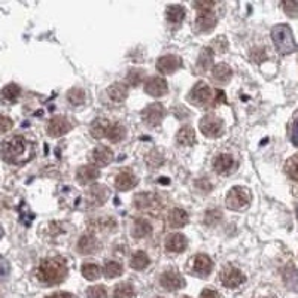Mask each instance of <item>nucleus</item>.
<instances>
[{
  "instance_id": "nucleus-1",
  "label": "nucleus",
  "mask_w": 298,
  "mask_h": 298,
  "mask_svg": "<svg viewBox=\"0 0 298 298\" xmlns=\"http://www.w3.org/2000/svg\"><path fill=\"white\" fill-rule=\"evenodd\" d=\"M0 155L6 163L22 164L33 157V148L22 136H14L0 145Z\"/></svg>"
},
{
  "instance_id": "nucleus-2",
  "label": "nucleus",
  "mask_w": 298,
  "mask_h": 298,
  "mask_svg": "<svg viewBox=\"0 0 298 298\" xmlns=\"http://www.w3.org/2000/svg\"><path fill=\"white\" fill-rule=\"evenodd\" d=\"M69 270L63 258H46L37 267V279L46 285H57L66 279Z\"/></svg>"
},
{
  "instance_id": "nucleus-3",
  "label": "nucleus",
  "mask_w": 298,
  "mask_h": 298,
  "mask_svg": "<svg viewBox=\"0 0 298 298\" xmlns=\"http://www.w3.org/2000/svg\"><path fill=\"white\" fill-rule=\"evenodd\" d=\"M273 42L282 54H289L295 49L292 32L288 26H278L273 29Z\"/></svg>"
},
{
  "instance_id": "nucleus-4",
  "label": "nucleus",
  "mask_w": 298,
  "mask_h": 298,
  "mask_svg": "<svg viewBox=\"0 0 298 298\" xmlns=\"http://www.w3.org/2000/svg\"><path fill=\"white\" fill-rule=\"evenodd\" d=\"M251 200H252V195H251V191L247 188L234 186L227 194L225 205L231 210H240V209H244L246 206H249Z\"/></svg>"
},
{
  "instance_id": "nucleus-5",
  "label": "nucleus",
  "mask_w": 298,
  "mask_h": 298,
  "mask_svg": "<svg viewBox=\"0 0 298 298\" xmlns=\"http://www.w3.org/2000/svg\"><path fill=\"white\" fill-rule=\"evenodd\" d=\"M200 131L206 137L216 139L224 133V121L216 115H206L200 121Z\"/></svg>"
},
{
  "instance_id": "nucleus-6",
  "label": "nucleus",
  "mask_w": 298,
  "mask_h": 298,
  "mask_svg": "<svg viewBox=\"0 0 298 298\" xmlns=\"http://www.w3.org/2000/svg\"><path fill=\"white\" fill-rule=\"evenodd\" d=\"M212 90L210 87L205 84V82H197L191 91L188 94V100L192 103V105H197V106H203V105H207L212 98Z\"/></svg>"
},
{
  "instance_id": "nucleus-7",
  "label": "nucleus",
  "mask_w": 298,
  "mask_h": 298,
  "mask_svg": "<svg viewBox=\"0 0 298 298\" xmlns=\"http://www.w3.org/2000/svg\"><path fill=\"white\" fill-rule=\"evenodd\" d=\"M85 198H87V203H88L90 207L103 206L108 202V198H109V189L105 185L94 184V185H91V188L87 191Z\"/></svg>"
},
{
  "instance_id": "nucleus-8",
  "label": "nucleus",
  "mask_w": 298,
  "mask_h": 298,
  "mask_svg": "<svg viewBox=\"0 0 298 298\" xmlns=\"http://www.w3.org/2000/svg\"><path fill=\"white\" fill-rule=\"evenodd\" d=\"M219 279L222 282L224 286H227V288H237V286H240L243 282L246 280V278H244V275H243L239 268L230 265V267H225L222 271H221Z\"/></svg>"
},
{
  "instance_id": "nucleus-9",
  "label": "nucleus",
  "mask_w": 298,
  "mask_h": 298,
  "mask_svg": "<svg viewBox=\"0 0 298 298\" xmlns=\"http://www.w3.org/2000/svg\"><path fill=\"white\" fill-rule=\"evenodd\" d=\"M164 118V108L160 103H152L142 111V119L151 127L158 126Z\"/></svg>"
},
{
  "instance_id": "nucleus-10",
  "label": "nucleus",
  "mask_w": 298,
  "mask_h": 298,
  "mask_svg": "<svg viewBox=\"0 0 298 298\" xmlns=\"http://www.w3.org/2000/svg\"><path fill=\"white\" fill-rule=\"evenodd\" d=\"M160 285L166 289V291H179L185 286V279L173 270H168L166 273H163V276L160 278Z\"/></svg>"
},
{
  "instance_id": "nucleus-11",
  "label": "nucleus",
  "mask_w": 298,
  "mask_h": 298,
  "mask_svg": "<svg viewBox=\"0 0 298 298\" xmlns=\"http://www.w3.org/2000/svg\"><path fill=\"white\" fill-rule=\"evenodd\" d=\"M181 66H182L181 57L173 56V54H167V56L160 57L158 61H157V70L163 74L173 73V72H176Z\"/></svg>"
},
{
  "instance_id": "nucleus-12",
  "label": "nucleus",
  "mask_w": 298,
  "mask_h": 298,
  "mask_svg": "<svg viewBox=\"0 0 298 298\" xmlns=\"http://www.w3.org/2000/svg\"><path fill=\"white\" fill-rule=\"evenodd\" d=\"M167 81L161 76H154L145 82V93L152 97H163L164 94H167Z\"/></svg>"
},
{
  "instance_id": "nucleus-13",
  "label": "nucleus",
  "mask_w": 298,
  "mask_h": 298,
  "mask_svg": "<svg viewBox=\"0 0 298 298\" xmlns=\"http://www.w3.org/2000/svg\"><path fill=\"white\" fill-rule=\"evenodd\" d=\"M72 130V124L64 116H54L48 122V134L51 137H61Z\"/></svg>"
},
{
  "instance_id": "nucleus-14",
  "label": "nucleus",
  "mask_w": 298,
  "mask_h": 298,
  "mask_svg": "<svg viewBox=\"0 0 298 298\" xmlns=\"http://www.w3.org/2000/svg\"><path fill=\"white\" fill-rule=\"evenodd\" d=\"M90 160L93 161V166H95L97 168L105 167V166L111 164V161L113 160V152L108 146H97L95 149H93Z\"/></svg>"
},
{
  "instance_id": "nucleus-15",
  "label": "nucleus",
  "mask_w": 298,
  "mask_h": 298,
  "mask_svg": "<svg viewBox=\"0 0 298 298\" xmlns=\"http://www.w3.org/2000/svg\"><path fill=\"white\" fill-rule=\"evenodd\" d=\"M100 176V170L93 166V164H87V166H81L76 171V181L81 185H87L91 184Z\"/></svg>"
},
{
  "instance_id": "nucleus-16",
  "label": "nucleus",
  "mask_w": 298,
  "mask_h": 298,
  "mask_svg": "<svg viewBox=\"0 0 298 298\" xmlns=\"http://www.w3.org/2000/svg\"><path fill=\"white\" fill-rule=\"evenodd\" d=\"M216 15L212 11H198V15L195 18L197 29L200 32H209L212 29H215L216 26Z\"/></svg>"
},
{
  "instance_id": "nucleus-17",
  "label": "nucleus",
  "mask_w": 298,
  "mask_h": 298,
  "mask_svg": "<svg viewBox=\"0 0 298 298\" xmlns=\"http://www.w3.org/2000/svg\"><path fill=\"white\" fill-rule=\"evenodd\" d=\"M212 268H213V262L212 260L205 255V254H198L195 258H194V271L198 275V276H202V278H206L210 271H212Z\"/></svg>"
},
{
  "instance_id": "nucleus-18",
  "label": "nucleus",
  "mask_w": 298,
  "mask_h": 298,
  "mask_svg": "<svg viewBox=\"0 0 298 298\" xmlns=\"http://www.w3.org/2000/svg\"><path fill=\"white\" fill-rule=\"evenodd\" d=\"M134 206L139 210H149V209H154L155 206H158V198L155 194L142 192V194H137L134 197Z\"/></svg>"
},
{
  "instance_id": "nucleus-19",
  "label": "nucleus",
  "mask_w": 298,
  "mask_h": 298,
  "mask_svg": "<svg viewBox=\"0 0 298 298\" xmlns=\"http://www.w3.org/2000/svg\"><path fill=\"white\" fill-rule=\"evenodd\" d=\"M137 185V178L131 171H121L115 178V186L119 191H127Z\"/></svg>"
},
{
  "instance_id": "nucleus-20",
  "label": "nucleus",
  "mask_w": 298,
  "mask_h": 298,
  "mask_svg": "<svg viewBox=\"0 0 298 298\" xmlns=\"http://www.w3.org/2000/svg\"><path fill=\"white\" fill-rule=\"evenodd\" d=\"M108 95L112 102H116V103H121L127 98L129 95V88L126 84H121V82H115L112 84L111 87L108 88Z\"/></svg>"
},
{
  "instance_id": "nucleus-21",
  "label": "nucleus",
  "mask_w": 298,
  "mask_h": 298,
  "mask_svg": "<svg viewBox=\"0 0 298 298\" xmlns=\"http://www.w3.org/2000/svg\"><path fill=\"white\" fill-rule=\"evenodd\" d=\"M186 246V239L184 234L176 233V234H170L166 240V249L168 252H182Z\"/></svg>"
},
{
  "instance_id": "nucleus-22",
  "label": "nucleus",
  "mask_w": 298,
  "mask_h": 298,
  "mask_svg": "<svg viewBox=\"0 0 298 298\" xmlns=\"http://www.w3.org/2000/svg\"><path fill=\"white\" fill-rule=\"evenodd\" d=\"M234 166V160L230 154H221L215 158L213 161V168L216 173L222 175V173H228Z\"/></svg>"
},
{
  "instance_id": "nucleus-23",
  "label": "nucleus",
  "mask_w": 298,
  "mask_h": 298,
  "mask_svg": "<svg viewBox=\"0 0 298 298\" xmlns=\"http://www.w3.org/2000/svg\"><path fill=\"white\" fill-rule=\"evenodd\" d=\"M195 139H197L195 137V131L189 126H184L176 134V140L182 146H192L195 143Z\"/></svg>"
},
{
  "instance_id": "nucleus-24",
  "label": "nucleus",
  "mask_w": 298,
  "mask_h": 298,
  "mask_svg": "<svg viewBox=\"0 0 298 298\" xmlns=\"http://www.w3.org/2000/svg\"><path fill=\"white\" fill-rule=\"evenodd\" d=\"M186 222H188V213L184 209L176 207V209L170 210V213H168V224L173 228H182V227H185Z\"/></svg>"
},
{
  "instance_id": "nucleus-25",
  "label": "nucleus",
  "mask_w": 298,
  "mask_h": 298,
  "mask_svg": "<svg viewBox=\"0 0 298 298\" xmlns=\"http://www.w3.org/2000/svg\"><path fill=\"white\" fill-rule=\"evenodd\" d=\"M152 231V227L146 219H137L134 225H133V230H131V234L134 239H143L151 234Z\"/></svg>"
},
{
  "instance_id": "nucleus-26",
  "label": "nucleus",
  "mask_w": 298,
  "mask_h": 298,
  "mask_svg": "<svg viewBox=\"0 0 298 298\" xmlns=\"http://www.w3.org/2000/svg\"><path fill=\"white\" fill-rule=\"evenodd\" d=\"M97 246V242H95V237L91 236V234H85L79 239L78 242V252L82 254V255H87V254H91L94 252Z\"/></svg>"
},
{
  "instance_id": "nucleus-27",
  "label": "nucleus",
  "mask_w": 298,
  "mask_h": 298,
  "mask_svg": "<svg viewBox=\"0 0 298 298\" xmlns=\"http://www.w3.org/2000/svg\"><path fill=\"white\" fill-rule=\"evenodd\" d=\"M109 126H111V122L108 121V119H105V118H98V119H95L93 122V126H91V136H93L94 139H102V137H106V133H108V129H109Z\"/></svg>"
},
{
  "instance_id": "nucleus-28",
  "label": "nucleus",
  "mask_w": 298,
  "mask_h": 298,
  "mask_svg": "<svg viewBox=\"0 0 298 298\" xmlns=\"http://www.w3.org/2000/svg\"><path fill=\"white\" fill-rule=\"evenodd\" d=\"M212 74H213V78H215L216 81H219V82H228V81L231 79V76H233V70H231V67H230L228 64L219 63V64H216V66L213 67Z\"/></svg>"
},
{
  "instance_id": "nucleus-29",
  "label": "nucleus",
  "mask_w": 298,
  "mask_h": 298,
  "mask_svg": "<svg viewBox=\"0 0 298 298\" xmlns=\"http://www.w3.org/2000/svg\"><path fill=\"white\" fill-rule=\"evenodd\" d=\"M212 60H213V51H212V48H205L202 51L200 57H198V63H197V67H198L200 73H206L210 69Z\"/></svg>"
},
{
  "instance_id": "nucleus-30",
  "label": "nucleus",
  "mask_w": 298,
  "mask_h": 298,
  "mask_svg": "<svg viewBox=\"0 0 298 298\" xmlns=\"http://www.w3.org/2000/svg\"><path fill=\"white\" fill-rule=\"evenodd\" d=\"M149 262H151V261H149V257L146 255V252L137 251V252L131 257L130 265L131 268H134V270H145L149 265Z\"/></svg>"
},
{
  "instance_id": "nucleus-31",
  "label": "nucleus",
  "mask_w": 298,
  "mask_h": 298,
  "mask_svg": "<svg viewBox=\"0 0 298 298\" xmlns=\"http://www.w3.org/2000/svg\"><path fill=\"white\" fill-rule=\"evenodd\" d=\"M185 18V8L181 5H170L167 8V19L173 24L181 22Z\"/></svg>"
},
{
  "instance_id": "nucleus-32",
  "label": "nucleus",
  "mask_w": 298,
  "mask_h": 298,
  "mask_svg": "<svg viewBox=\"0 0 298 298\" xmlns=\"http://www.w3.org/2000/svg\"><path fill=\"white\" fill-rule=\"evenodd\" d=\"M134 297V288L131 283L122 282L118 283L113 289V298H133Z\"/></svg>"
},
{
  "instance_id": "nucleus-33",
  "label": "nucleus",
  "mask_w": 298,
  "mask_h": 298,
  "mask_svg": "<svg viewBox=\"0 0 298 298\" xmlns=\"http://www.w3.org/2000/svg\"><path fill=\"white\" fill-rule=\"evenodd\" d=\"M106 137L111 142L118 143V142H121L126 137V129L121 124H111L109 129H108V133H106Z\"/></svg>"
},
{
  "instance_id": "nucleus-34",
  "label": "nucleus",
  "mask_w": 298,
  "mask_h": 298,
  "mask_svg": "<svg viewBox=\"0 0 298 298\" xmlns=\"http://www.w3.org/2000/svg\"><path fill=\"white\" fill-rule=\"evenodd\" d=\"M19 94H21V90H19V87L17 84H9V85H6V87L2 90V97H3V100L11 102V103L18 100Z\"/></svg>"
},
{
  "instance_id": "nucleus-35",
  "label": "nucleus",
  "mask_w": 298,
  "mask_h": 298,
  "mask_svg": "<svg viewBox=\"0 0 298 298\" xmlns=\"http://www.w3.org/2000/svg\"><path fill=\"white\" fill-rule=\"evenodd\" d=\"M81 271H82V276H84L87 280H97L98 278H100V275H102L100 267H98V265H95V264H91V262L84 264Z\"/></svg>"
},
{
  "instance_id": "nucleus-36",
  "label": "nucleus",
  "mask_w": 298,
  "mask_h": 298,
  "mask_svg": "<svg viewBox=\"0 0 298 298\" xmlns=\"http://www.w3.org/2000/svg\"><path fill=\"white\" fill-rule=\"evenodd\" d=\"M122 275V265L116 261H108L105 265V276L108 279H113Z\"/></svg>"
},
{
  "instance_id": "nucleus-37",
  "label": "nucleus",
  "mask_w": 298,
  "mask_h": 298,
  "mask_svg": "<svg viewBox=\"0 0 298 298\" xmlns=\"http://www.w3.org/2000/svg\"><path fill=\"white\" fill-rule=\"evenodd\" d=\"M67 100H69L72 105H74V106L82 105V103L85 102V93H84V90H81V88H78V87L70 88V90L67 91Z\"/></svg>"
},
{
  "instance_id": "nucleus-38",
  "label": "nucleus",
  "mask_w": 298,
  "mask_h": 298,
  "mask_svg": "<svg viewBox=\"0 0 298 298\" xmlns=\"http://www.w3.org/2000/svg\"><path fill=\"white\" fill-rule=\"evenodd\" d=\"M285 171H286V175H288L291 179L298 181V154L297 155H294V157H291V158L286 161V164H285Z\"/></svg>"
},
{
  "instance_id": "nucleus-39",
  "label": "nucleus",
  "mask_w": 298,
  "mask_h": 298,
  "mask_svg": "<svg viewBox=\"0 0 298 298\" xmlns=\"http://www.w3.org/2000/svg\"><path fill=\"white\" fill-rule=\"evenodd\" d=\"M143 81H145V72L142 69H131L130 72L127 73V82L133 87H137Z\"/></svg>"
},
{
  "instance_id": "nucleus-40",
  "label": "nucleus",
  "mask_w": 298,
  "mask_h": 298,
  "mask_svg": "<svg viewBox=\"0 0 298 298\" xmlns=\"http://www.w3.org/2000/svg\"><path fill=\"white\" fill-rule=\"evenodd\" d=\"M87 298H108V292L102 285H97L87 289Z\"/></svg>"
},
{
  "instance_id": "nucleus-41",
  "label": "nucleus",
  "mask_w": 298,
  "mask_h": 298,
  "mask_svg": "<svg viewBox=\"0 0 298 298\" xmlns=\"http://www.w3.org/2000/svg\"><path fill=\"white\" fill-rule=\"evenodd\" d=\"M221 212L219 210H216V209H213V210H207L206 212V218H205V222L207 225H215V224H218L221 221Z\"/></svg>"
},
{
  "instance_id": "nucleus-42",
  "label": "nucleus",
  "mask_w": 298,
  "mask_h": 298,
  "mask_svg": "<svg viewBox=\"0 0 298 298\" xmlns=\"http://www.w3.org/2000/svg\"><path fill=\"white\" fill-rule=\"evenodd\" d=\"M285 12L289 15V17H298V3L295 2H285L282 3Z\"/></svg>"
},
{
  "instance_id": "nucleus-43",
  "label": "nucleus",
  "mask_w": 298,
  "mask_h": 298,
  "mask_svg": "<svg viewBox=\"0 0 298 298\" xmlns=\"http://www.w3.org/2000/svg\"><path fill=\"white\" fill-rule=\"evenodd\" d=\"M14 122L11 118L8 116H0V133H8V131L12 129Z\"/></svg>"
},
{
  "instance_id": "nucleus-44",
  "label": "nucleus",
  "mask_w": 298,
  "mask_h": 298,
  "mask_svg": "<svg viewBox=\"0 0 298 298\" xmlns=\"http://www.w3.org/2000/svg\"><path fill=\"white\" fill-rule=\"evenodd\" d=\"M9 275V264L3 257H0V279L6 278Z\"/></svg>"
},
{
  "instance_id": "nucleus-45",
  "label": "nucleus",
  "mask_w": 298,
  "mask_h": 298,
  "mask_svg": "<svg viewBox=\"0 0 298 298\" xmlns=\"http://www.w3.org/2000/svg\"><path fill=\"white\" fill-rule=\"evenodd\" d=\"M200 298H221V297H219V294H218L215 289H209V288H206V289L202 291Z\"/></svg>"
},
{
  "instance_id": "nucleus-46",
  "label": "nucleus",
  "mask_w": 298,
  "mask_h": 298,
  "mask_svg": "<svg viewBox=\"0 0 298 298\" xmlns=\"http://www.w3.org/2000/svg\"><path fill=\"white\" fill-rule=\"evenodd\" d=\"M215 93H216V95H215V98H216L215 102H216V103H225V102H227V98H225V93H224V91H221V90H216Z\"/></svg>"
},
{
  "instance_id": "nucleus-47",
  "label": "nucleus",
  "mask_w": 298,
  "mask_h": 298,
  "mask_svg": "<svg viewBox=\"0 0 298 298\" xmlns=\"http://www.w3.org/2000/svg\"><path fill=\"white\" fill-rule=\"evenodd\" d=\"M48 298H73L70 294H67V292H56V294H53V295H49Z\"/></svg>"
},
{
  "instance_id": "nucleus-48",
  "label": "nucleus",
  "mask_w": 298,
  "mask_h": 298,
  "mask_svg": "<svg viewBox=\"0 0 298 298\" xmlns=\"http://www.w3.org/2000/svg\"><path fill=\"white\" fill-rule=\"evenodd\" d=\"M2 236H3V230H2V227H0V239H2Z\"/></svg>"
},
{
  "instance_id": "nucleus-49",
  "label": "nucleus",
  "mask_w": 298,
  "mask_h": 298,
  "mask_svg": "<svg viewBox=\"0 0 298 298\" xmlns=\"http://www.w3.org/2000/svg\"><path fill=\"white\" fill-rule=\"evenodd\" d=\"M184 298H189V297H184Z\"/></svg>"
},
{
  "instance_id": "nucleus-50",
  "label": "nucleus",
  "mask_w": 298,
  "mask_h": 298,
  "mask_svg": "<svg viewBox=\"0 0 298 298\" xmlns=\"http://www.w3.org/2000/svg\"><path fill=\"white\" fill-rule=\"evenodd\" d=\"M157 298H160V297H157Z\"/></svg>"
}]
</instances>
